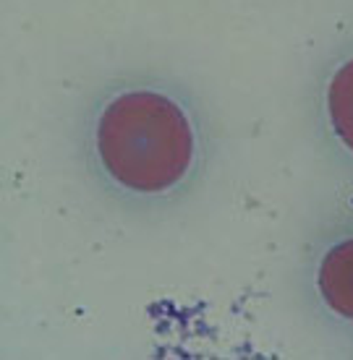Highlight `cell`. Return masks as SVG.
<instances>
[{
  "label": "cell",
  "instance_id": "cell-1",
  "mask_svg": "<svg viewBox=\"0 0 353 360\" xmlns=\"http://www.w3.org/2000/svg\"><path fill=\"white\" fill-rule=\"evenodd\" d=\"M92 154L110 186L131 196H163L189 178L199 128L189 105L160 84H123L92 115Z\"/></svg>",
  "mask_w": 353,
  "mask_h": 360
},
{
  "label": "cell",
  "instance_id": "cell-2",
  "mask_svg": "<svg viewBox=\"0 0 353 360\" xmlns=\"http://www.w3.org/2000/svg\"><path fill=\"white\" fill-rule=\"evenodd\" d=\"M317 292L333 314L353 321V238H343L322 253Z\"/></svg>",
  "mask_w": 353,
  "mask_h": 360
},
{
  "label": "cell",
  "instance_id": "cell-3",
  "mask_svg": "<svg viewBox=\"0 0 353 360\" xmlns=\"http://www.w3.org/2000/svg\"><path fill=\"white\" fill-rule=\"evenodd\" d=\"M325 117L340 146L353 154V53L327 76Z\"/></svg>",
  "mask_w": 353,
  "mask_h": 360
}]
</instances>
